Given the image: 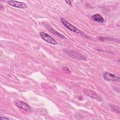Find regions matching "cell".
<instances>
[{
  "label": "cell",
  "mask_w": 120,
  "mask_h": 120,
  "mask_svg": "<svg viewBox=\"0 0 120 120\" xmlns=\"http://www.w3.org/2000/svg\"><path fill=\"white\" fill-rule=\"evenodd\" d=\"M8 4L12 6L19 8H25L27 7L26 3L15 0H9L8 1Z\"/></svg>",
  "instance_id": "cell-3"
},
{
  "label": "cell",
  "mask_w": 120,
  "mask_h": 120,
  "mask_svg": "<svg viewBox=\"0 0 120 120\" xmlns=\"http://www.w3.org/2000/svg\"><path fill=\"white\" fill-rule=\"evenodd\" d=\"M61 21L62 23H63V24L69 30H71L73 32L77 33H79L80 32L79 30L77 28H76V27L74 26L73 25L70 24L69 22L66 21L64 19L61 18Z\"/></svg>",
  "instance_id": "cell-5"
},
{
  "label": "cell",
  "mask_w": 120,
  "mask_h": 120,
  "mask_svg": "<svg viewBox=\"0 0 120 120\" xmlns=\"http://www.w3.org/2000/svg\"><path fill=\"white\" fill-rule=\"evenodd\" d=\"M62 70L63 72L67 74H70L71 73V70L69 69V68L67 67H63L62 68Z\"/></svg>",
  "instance_id": "cell-8"
},
{
  "label": "cell",
  "mask_w": 120,
  "mask_h": 120,
  "mask_svg": "<svg viewBox=\"0 0 120 120\" xmlns=\"http://www.w3.org/2000/svg\"><path fill=\"white\" fill-rule=\"evenodd\" d=\"M104 78L106 80L109 81H120V77L116 76V75L108 73L105 72L103 75Z\"/></svg>",
  "instance_id": "cell-2"
},
{
  "label": "cell",
  "mask_w": 120,
  "mask_h": 120,
  "mask_svg": "<svg viewBox=\"0 0 120 120\" xmlns=\"http://www.w3.org/2000/svg\"><path fill=\"white\" fill-rule=\"evenodd\" d=\"M91 18L93 20L98 22L102 23L104 22V19L103 17L99 14H95L94 15H92L91 16Z\"/></svg>",
  "instance_id": "cell-7"
},
{
  "label": "cell",
  "mask_w": 120,
  "mask_h": 120,
  "mask_svg": "<svg viewBox=\"0 0 120 120\" xmlns=\"http://www.w3.org/2000/svg\"><path fill=\"white\" fill-rule=\"evenodd\" d=\"M40 36L41 38L45 41L52 45L57 44V42L56 41V40L49 34L44 32H40Z\"/></svg>",
  "instance_id": "cell-1"
},
{
  "label": "cell",
  "mask_w": 120,
  "mask_h": 120,
  "mask_svg": "<svg viewBox=\"0 0 120 120\" xmlns=\"http://www.w3.org/2000/svg\"><path fill=\"white\" fill-rule=\"evenodd\" d=\"M0 119L1 120H9V118H8L2 117H1L0 118Z\"/></svg>",
  "instance_id": "cell-10"
},
{
  "label": "cell",
  "mask_w": 120,
  "mask_h": 120,
  "mask_svg": "<svg viewBox=\"0 0 120 120\" xmlns=\"http://www.w3.org/2000/svg\"><path fill=\"white\" fill-rule=\"evenodd\" d=\"M83 93L85 95L91 98H92L95 99H98L99 98V97L98 95V94L95 92H94V91L90 89H84Z\"/></svg>",
  "instance_id": "cell-6"
},
{
  "label": "cell",
  "mask_w": 120,
  "mask_h": 120,
  "mask_svg": "<svg viewBox=\"0 0 120 120\" xmlns=\"http://www.w3.org/2000/svg\"><path fill=\"white\" fill-rule=\"evenodd\" d=\"M65 2L68 4L70 6H72V3H71V1L70 0H65Z\"/></svg>",
  "instance_id": "cell-9"
},
{
  "label": "cell",
  "mask_w": 120,
  "mask_h": 120,
  "mask_svg": "<svg viewBox=\"0 0 120 120\" xmlns=\"http://www.w3.org/2000/svg\"><path fill=\"white\" fill-rule=\"evenodd\" d=\"M15 103L18 107L22 109L26 112H30L31 110V108L30 106L22 101L16 100Z\"/></svg>",
  "instance_id": "cell-4"
}]
</instances>
